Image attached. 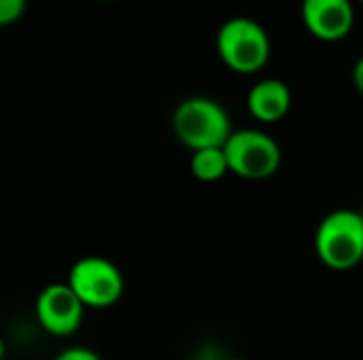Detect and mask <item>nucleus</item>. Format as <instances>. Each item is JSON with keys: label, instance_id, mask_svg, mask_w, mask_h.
Here are the masks:
<instances>
[{"label": "nucleus", "instance_id": "nucleus-14", "mask_svg": "<svg viewBox=\"0 0 363 360\" xmlns=\"http://www.w3.org/2000/svg\"><path fill=\"white\" fill-rule=\"evenodd\" d=\"M362 2H363V0H362Z\"/></svg>", "mask_w": 363, "mask_h": 360}, {"label": "nucleus", "instance_id": "nucleus-6", "mask_svg": "<svg viewBox=\"0 0 363 360\" xmlns=\"http://www.w3.org/2000/svg\"><path fill=\"white\" fill-rule=\"evenodd\" d=\"M83 312L85 306L68 286V282L49 284L36 297L38 325L55 337L72 335L81 327Z\"/></svg>", "mask_w": 363, "mask_h": 360}, {"label": "nucleus", "instance_id": "nucleus-9", "mask_svg": "<svg viewBox=\"0 0 363 360\" xmlns=\"http://www.w3.org/2000/svg\"><path fill=\"white\" fill-rule=\"evenodd\" d=\"M189 168H191V174L202 182L221 180L230 172V163H228V155H225L223 146L196 151L191 155Z\"/></svg>", "mask_w": 363, "mask_h": 360}, {"label": "nucleus", "instance_id": "nucleus-3", "mask_svg": "<svg viewBox=\"0 0 363 360\" xmlns=\"http://www.w3.org/2000/svg\"><path fill=\"white\" fill-rule=\"evenodd\" d=\"M268 32L249 17H234L217 32V53L221 62L240 74L262 70L270 59Z\"/></svg>", "mask_w": 363, "mask_h": 360}, {"label": "nucleus", "instance_id": "nucleus-8", "mask_svg": "<svg viewBox=\"0 0 363 360\" xmlns=\"http://www.w3.org/2000/svg\"><path fill=\"white\" fill-rule=\"evenodd\" d=\"M249 112L262 123L281 121L291 108V89L279 79H266L251 87L247 95Z\"/></svg>", "mask_w": 363, "mask_h": 360}, {"label": "nucleus", "instance_id": "nucleus-4", "mask_svg": "<svg viewBox=\"0 0 363 360\" xmlns=\"http://www.w3.org/2000/svg\"><path fill=\"white\" fill-rule=\"evenodd\" d=\"M230 172L247 180H264L277 174L281 149L277 140L259 129H238L223 146Z\"/></svg>", "mask_w": 363, "mask_h": 360}, {"label": "nucleus", "instance_id": "nucleus-12", "mask_svg": "<svg viewBox=\"0 0 363 360\" xmlns=\"http://www.w3.org/2000/svg\"><path fill=\"white\" fill-rule=\"evenodd\" d=\"M353 81H355V87L363 93V55L357 59L355 64V70H353Z\"/></svg>", "mask_w": 363, "mask_h": 360}, {"label": "nucleus", "instance_id": "nucleus-7", "mask_svg": "<svg viewBox=\"0 0 363 360\" xmlns=\"http://www.w3.org/2000/svg\"><path fill=\"white\" fill-rule=\"evenodd\" d=\"M302 19L306 30L317 38L340 40L351 32L355 11L351 0H304Z\"/></svg>", "mask_w": 363, "mask_h": 360}, {"label": "nucleus", "instance_id": "nucleus-11", "mask_svg": "<svg viewBox=\"0 0 363 360\" xmlns=\"http://www.w3.org/2000/svg\"><path fill=\"white\" fill-rule=\"evenodd\" d=\"M53 360H102L94 350L87 348H68L64 352H60Z\"/></svg>", "mask_w": 363, "mask_h": 360}, {"label": "nucleus", "instance_id": "nucleus-13", "mask_svg": "<svg viewBox=\"0 0 363 360\" xmlns=\"http://www.w3.org/2000/svg\"><path fill=\"white\" fill-rule=\"evenodd\" d=\"M230 360H245V359H230Z\"/></svg>", "mask_w": 363, "mask_h": 360}, {"label": "nucleus", "instance_id": "nucleus-1", "mask_svg": "<svg viewBox=\"0 0 363 360\" xmlns=\"http://www.w3.org/2000/svg\"><path fill=\"white\" fill-rule=\"evenodd\" d=\"M172 127L177 138L194 153L202 149L225 146L234 134L225 108L219 102L202 95L187 98L177 106L172 115Z\"/></svg>", "mask_w": 363, "mask_h": 360}, {"label": "nucleus", "instance_id": "nucleus-5", "mask_svg": "<svg viewBox=\"0 0 363 360\" xmlns=\"http://www.w3.org/2000/svg\"><path fill=\"white\" fill-rule=\"evenodd\" d=\"M68 286L85 308H111L123 295L121 269L104 257H83L68 274Z\"/></svg>", "mask_w": 363, "mask_h": 360}, {"label": "nucleus", "instance_id": "nucleus-10", "mask_svg": "<svg viewBox=\"0 0 363 360\" xmlns=\"http://www.w3.org/2000/svg\"><path fill=\"white\" fill-rule=\"evenodd\" d=\"M26 11V0H0V25L17 21Z\"/></svg>", "mask_w": 363, "mask_h": 360}, {"label": "nucleus", "instance_id": "nucleus-2", "mask_svg": "<svg viewBox=\"0 0 363 360\" xmlns=\"http://www.w3.org/2000/svg\"><path fill=\"white\" fill-rule=\"evenodd\" d=\"M315 250L319 261L336 272L353 269L363 261V214L357 210H334L317 227Z\"/></svg>", "mask_w": 363, "mask_h": 360}]
</instances>
